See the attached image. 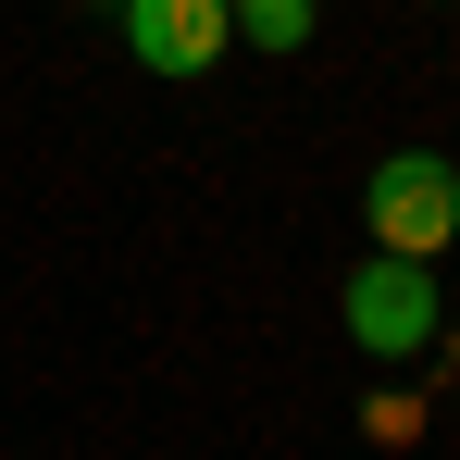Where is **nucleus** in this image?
Instances as JSON below:
<instances>
[{
    "instance_id": "obj_1",
    "label": "nucleus",
    "mask_w": 460,
    "mask_h": 460,
    "mask_svg": "<svg viewBox=\"0 0 460 460\" xmlns=\"http://www.w3.org/2000/svg\"><path fill=\"white\" fill-rule=\"evenodd\" d=\"M349 349L361 361H423V349H448V299H436V261H398V249H361L349 261Z\"/></svg>"
},
{
    "instance_id": "obj_2",
    "label": "nucleus",
    "mask_w": 460,
    "mask_h": 460,
    "mask_svg": "<svg viewBox=\"0 0 460 460\" xmlns=\"http://www.w3.org/2000/svg\"><path fill=\"white\" fill-rule=\"evenodd\" d=\"M361 236H374V249H398V261L460 249V162H436V150H385L374 174H361Z\"/></svg>"
},
{
    "instance_id": "obj_3",
    "label": "nucleus",
    "mask_w": 460,
    "mask_h": 460,
    "mask_svg": "<svg viewBox=\"0 0 460 460\" xmlns=\"http://www.w3.org/2000/svg\"><path fill=\"white\" fill-rule=\"evenodd\" d=\"M112 25H125V50H137L150 75H212V63L236 50L225 0H112Z\"/></svg>"
},
{
    "instance_id": "obj_4",
    "label": "nucleus",
    "mask_w": 460,
    "mask_h": 460,
    "mask_svg": "<svg viewBox=\"0 0 460 460\" xmlns=\"http://www.w3.org/2000/svg\"><path fill=\"white\" fill-rule=\"evenodd\" d=\"M236 38H261V50H311V25H323V0H225Z\"/></svg>"
},
{
    "instance_id": "obj_5",
    "label": "nucleus",
    "mask_w": 460,
    "mask_h": 460,
    "mask_svg": "<svg viewBox=\"0 0 460 460\" xmlns=\"http://www.w3.org/2000/svg\"><path fill=\"white\" fill-rule=\"evenodd\" d=\"M361 436H374V448H411V436H423V398H411V385L361 398Z\"/></svg>"
}]
</instances>
